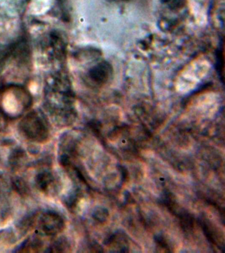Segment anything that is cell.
<instances>
[{
    "label": "cell",
    "instance_id": "1",
    "mask_svg": "<svg viewBox=\"0 0 225 253\" xmlns=\"http://www.w3.org/2000/svg\"><path fill=\"white\" fill-rule=\"evenodd\" d=\"M19 129L31 141L43 142L48 138V123L42 114L36 111L29 113L21 120Z\"/></svg>",
    "mask_w": 225,
    "mask_h": 253
},
{
    "label": "cell",
    "instance_id": "2",
    "mask_svg": "<svg viewBox=\"0 0 225 253\" xmlns=\"http://www.w3.org/2000/svg\"><path fill=\"white\" fill-rule=\"evenodd\" d=\"M25 227H36L41 234L54 236L64 228V220L59 213L54 211H43L27 219Z\"/></svg>",
    "mask_w": 225,
    "mask_h": 253
},
{
    "label": "cell",
    "instance_id": "3",
    "mask_svg": "<svg viewBox=\"0 0 225 253\" xmlns=\"http://www.w3.org/2000/svg\"><path fill=\"white\" fill-rule=\"evenodd\" d=\"M113 69L106 61H102L94 65L89 71V77L96 84H105L111 79Z\"/></svg>",
    "mask_w": 225,
    "mask_h": 253
},
{
    "label": "cell",
    "instance_id": "4",
    "mask_svg": "<svg viewBox=\"0 0 225 253\" xmlns=\"http://www.w3.org/2000/svg\"><path fill=\"white\" fill-rule=\"evenodd\" d=\"M35 184L37 189L45 194L54 191L56 187L54 175L48 170L39 171L35 177Z\"/></svg>",
    "mask_w": 225,
    "mask_h": 253
},
{
    "label": "cell",
    "instance_id": "5",
    "mask_svg": "<svg viewBox=\"0 0 225 253\" xmlns=\"http://www.w3.org/2000/svg\"><path fill=\"white\" fill-rule=\"evenodd\" d=\"M44 246V243L38 237H33L27 239V242L21 246V251L23 252H35L39 251Z\"/></svg>",
    "mask_w": 225,
    "mask_h": 253
},
{
    "label": "cell",
    "instance_id": "6",
    "mask_svg": "<svg viewBox=\"0 0 225 253\" xmlns=\"http://www.w3.org/2000/svg\"><path fill=\"white\" fill-rule=\"evenodd\" d=\"M11 45L9 47H2L0 46V64L11 55Z\"/></svg>",
    "mask_w": 225,
    "mask_h": 253
},
{
    "label": "cell",
    "instance_id": "7",
    "mask_svg": "<svg viewBox=\"0 0 225 253\" xmlns=\"http://www.w3.org/2000/svg\"><path fill=\"white\" fill-rule=\"evenodd\" d=\"M157 244L159 245L160 247H163V249H167V251H169L168 250V249H169V245L166 243L165 239L162 238V237H157Z\"/></svg>",
    "mask_w": 225,
    "mask_h": 253
},
{
    "label": "cell",
    "instance_id": "8",
    "mask_svg": "<svg viewBox=\"0 0 225 253\" xmlns=\"http://www.w3.org/2000/svg\"><path fill=\"white\" fill-rule=\"evenodd\" d=\"M123 1H128V0H123Z\"/></svg>",
    "mask_w": 225,
    "mask_h": 253
}]
</instances>
